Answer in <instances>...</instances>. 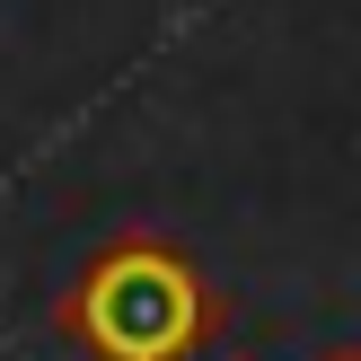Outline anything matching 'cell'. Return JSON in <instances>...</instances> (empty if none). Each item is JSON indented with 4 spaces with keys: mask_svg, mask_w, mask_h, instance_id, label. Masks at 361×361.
Instances as JSON below:
<instances>
[{
    "mask_svg": "<svg viewBox=\"0 0 361 361\" xmlns=\"http://www.w3.org/2000/svg\"><path fill=\"white\" fill-rule=\"evenodd\" d=\"M212 291L168 238H115L62 300V335L97 361H185L212 335Z\"/></svg>",
    "mask_w": 361,
    "mask_h": 361,
    "instance_id": "cell-1",
    "label": "cell"
}]
</instances>
